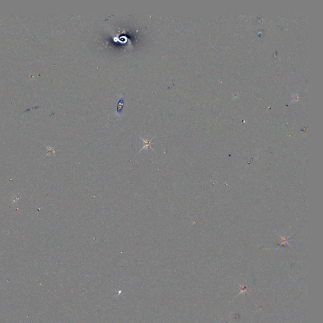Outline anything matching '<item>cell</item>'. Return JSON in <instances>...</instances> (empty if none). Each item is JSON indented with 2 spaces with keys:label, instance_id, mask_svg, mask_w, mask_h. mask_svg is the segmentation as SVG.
Here are the masks:
<instances>
[{
  "label": "cell",
  "instance_id": "obj_2",
  "mask_svg": "<svg viewBox=\"0 0 323 323\" xmlns=\"http://www.w3.org/2000/svg\"><path fill=\"white\" fill-rule=\"evenodd\" d=\"M124 102H125L124 97H123V96H119V100H118V102H117V110H116V116H117V117H119V116H120V114H121V112H122V110L123 106H124Z\"/></svg>",
  "mask_w": 323,
  "mask_h": 323
},
{
  "label": "cell",
  "instance_id": "obj_3",
  "mask_svg": "<svg viewBox=\"0 0 323 323\" xmlns=\"http://www.w3.org/2000/svg\"><path fill=\"white\" fill-rule=\"evenodd\" d=\"M47 148H48L49 149V153H48V154H47V155H48L49 154H51V155L52 154V155H54V156H56L55 151H54V148H51V147H47Z\"/></svg>",
  "mask_w": 323,
  "mask_h": 323
},
{
  "label": "cell",
  "instance_id": "obj_1",
  "mask_svg": "<svg viewBox=\"0 0 323 323\" xmlns=\"http://www.w3.org/2000/svg\"><path fill=\"white\" fill-rule=\"evenodd\" d=\"M155 137H152L150 139H145V138H142V137H140V136H139V138H141V139H142V140L143 141V147L142 148V149H141V150L139 151V152H141V151H143V150H147L148 148H150L153 151H155V149H154V148H153L152 146H151V145H153V143H151V141L153 140V139H154Z\"/></svg>",
  "mask_w": 323,
  "mask_h": 323
}]
</instances>
